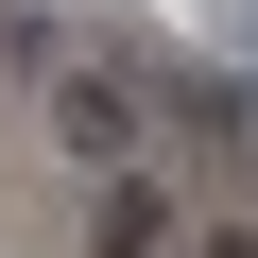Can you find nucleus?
Here are the masks:
<instances>
[{
  "label": "nucleus",
  "mask_w": 258,
  "mask_h": 258,
  "mask_svg": "<svg viewBox=\"0 0 258 258\" xmlns=\"http://www.w3.org/2000/svg\"><path fill=\"white\" fill-rule=\"evenodd\" d=\"M207 35H224V52H241V69H258V0H207Z\"/></svg>",
  "instance_id": "3"
},
{
  "label": "nucleus",
  "mask_w": 258,
  "mask_h": 258,
  "mask_svg": "<svg viewBox=\"0 0 258 258\" xmlns=\"http://www.w3.org/2000/svg\"><path fill=\"white\" fill-rule=\"evenodd\" d=\"M138 120H155V103L120 86V69H69V86H52V138H69L86 172H138Z\"/></svg>",
  "instance_id": "1"
},
{
  "label": "nucleus",
  "mask_w": 258,
  "mask_h": 258,
  "mask_svg": "<svg viewBox=\"0 0 258 258\" xmlns=\"http://www.w3.org/2000/svg\"><path fill=\"white\" fill-rule=\"evenodd\" d=\"M172 241V189L155 172H103V207H86V258H155Z\"/></svg>",
  "instance_id": "2"
},
{
  "label": "nucleus",
  "mask_w": 258,
  "mask_h": 258,
  "mask_svg": "<svg viewBox=\"0 0 258 258\" xmlns=\"http://www.w3.org/2000/svg\"><path fill=\"white\" fill-rule=\"evenodd\" d=\"M207 258H258V241H241V224H224V241H207Z\"/></svg>",
  "instance_id": "4"
}]
</instances>
